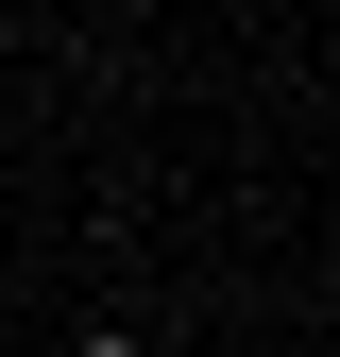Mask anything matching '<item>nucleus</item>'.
Here are the masks:
<instances>
[{
  "label": "nucleus",
  "mask_w": 340,
  "mask_h": 357,
  "mask_svg": "<svg viewBox=\"0 0 340 357\" xmlns=\"http://www.w3.org/2000/svg\"><path fill=\"white\" fill-rule=\"evenodd\" d=\"M68 357H153V340H68Z\"/></svg>",
  "instance_id": "1"
}]
</instances>
